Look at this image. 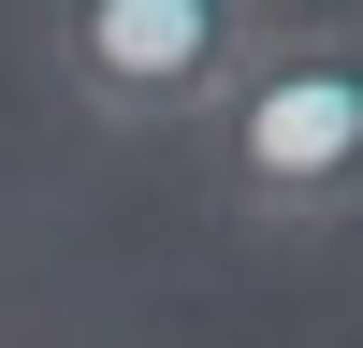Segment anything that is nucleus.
I'll use <instances>...</instances> for the list:
<instances>
[{
  "instance_id": "2",
  "label": "nucleus",
  "mask_w": 363,
  "mask_h": 348,
  "mask_svg": "<svg viewBox=\"0 0 363 348\" xmlns=\"http://www.w3.org/2000/svg\"><path fill=\"white\" fill-rule=\"evenodd\" d=\"M262 44H277L262 0H73L58 15V87L102 131H203Z\"/></svg>"
},
{
  "instance_id": "1",
  "label": "nucleus",
  "mask_w": 363,
  "mask_h": 348,
  "mask_svg": "<svg viewBox=\"0 0 363 348\" xmlns=\"http://www.w3.org/2000/svg\"><path fill=\"white\" fill-rule=\"evenodd\" d=\"M189 160H203V203L277 247L363 218V15H277V44L189 131Z\"/></svg>"
}]
</instances>
